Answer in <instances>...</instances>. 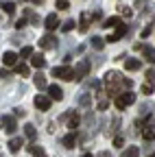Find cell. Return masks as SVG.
Returning <instances> with one entry per match:
<instances>
[{
  "label": "cell",
  "mask_w": 155,
  "mask_h": 157,
  "mask_svg": "<svg viewBox=\"0 0 155 157\" xmlns=\"http://www.w3.org/2000/svg\"><path fill=\"white\" fill-rule=\"evenodd\" d=\"M105 83H107V94L116 96L120 92V87H125V78L120 76V72H107L105 74Z\"/></svg>",
  "instance_id": "1"
},
{
  "label": "cell",
  "mask_w": 155,
  "mask_h": 157,
  "mask_svg": "<svg viewBox=\"0 0 155 157\" xmlns=\"http://www.w3.org/2000/svg\"><path fill=\"white\" fill-rule=\"evenodd\" d=\"M135 103V94L133 92H122V94H118L116 96V109H127L129 105H133Z\"/></svg>",
  "instance_id": "2"
},
{
  "label": "cell",
  "mask_w": 155,
  "mask_h": 157,
  "mask_svg": "<svg viewBox=\"0 0 155 157\" xmlns=\"http://www.w3.org/2000/svg\"><path fill=\"white\" fill-rule=\"evenodd\" d=\"M52 76L55 78H64V81H74V70L70 66H55Z\"/></svg>",
  "instance_id": "3"
},
{
  "label": "cell",
  "mask_w": 155,
  "mask_h": 157,
  "mask_svg": "<svg viewBox=\"0 0 155 157\" xmlns=\"http://www.w3.org/2000/svg\"><path fill=\"white\" fill-rule=\"evenodd\" d=\"M50 101H52L50 96H44V94H37L33 103H35V107L40 109V111H48V109H50Z\"/></svg>",
  "instance_id": "4"
},
{
  "label": "cell",
  "mask_w": 155,
  "mask_h": 157,
  "mask_svg": "<svg viewBox=\"0 0 155 157\" xmlns=\"http://www.w3.org/2000/svg\"><path fill=\"white\" fill-rule=\"evenodd\" d=\"M61 120H66L70 129H76V127H79V122H81V118H79V113H74V111H66V113L61 116Z\"/></svg>",
  "instance_id": "5"
},
{
  "label": "cell",
  "mask_w": 155,
  "mask_h": 157,
  "mask_svg": "<svg viewBox=\"0 0 155 157\" xmlns=\"http://www.w3.org/2000/svg\"><path fill=\"white\" fill-rule=\"evenodd\" d=\"M2 129H5V133H15V129H17V124H15V118L13 116H2Z\"/></svg>",
  "instance_id": "6"
},
{
  "label": "cell",
  "mask_w": 155,
  "mask_h": 157,
  "mask_svg": "<svg viewBox=\"0 0 155 157\" xmlns=\"http://www.w3.org/2000/svg\"><path fill=\"white\" fill-rule=\"evenodd\" d=\"M87 72H90V63H87V61H81L79 68L74 70V81H81V78H83Z\"/></svg>",
  "instance_id": "7"
},
{
  "label": "cell",
  "mask_w": 155,
  "mask_h": 157,
  "mask_svg": "<svg viewBox=\"0 0 155 157\" xmlns=\"http://www.w3.org/2000/svg\"><path fill=\"white\" fill-rule=\"evenodd\" d=\"M140 68H142V61H140V59H135V57H131V59L125 61V70H129V72H138Z\"/></svg>",
  "instance_id": "8"
},
{
  "label": "cell",
  "mask_w": 155,
  "mask_h": 157,
  "mask_svg": "<svg viewBox=\"0 0 155 157\" xmlns=\"http://www.w3.org/2000/svg\"><path fill=\"white\" fill-rule=\"evenodd\" d=\"M44 26H46L48 31H55L57 26H59V17H57V13L46 15V20H44Z\"/></svg>",
  "instance_id": "9"
},
{
  "label": "cell",
  "mask_w": 155,
  "mask_h": 157,
  "mask_svg": "<svg viewBox=\"0 0 155 157\" xmlns=\"http://www.w3.org/2000/svg\"><path fill=\"white\" fill-rule=\"evenodd\" d=\"M48 96L52 98V101H61V98H64V90L59 85H48Z\"/></svg>",
  "instance_id": "10"
},
{
  "label": "cell",
  "mask_w": 155,
  "mask_h": 157,
  "mask_svg": "<svg viewBox=\"0 0 155 157\" xmlns=\"http://www.w3.org/2000/svg\"><path fill=\"white\" fill-rule=\"evenodd\" d=\"M33 83H35V87H37V90H48V83H46V76H44L42 72H37V74L33 76Z\"/></svg>",
  "instance_id": "11"
},
{
  "label": "cell",
  "mask_w": 155,
  "mask_h": 157,
  "mask_svg": "<svg viewBox=\"0 0 155 157\" xmlns=\"http://www.w3.org/2000/svg\"><path fill=\"white\" fill-rule=\"evenodd\" d=\"M7 148H9L11 153H17V151L22 148V140H20V137H11L9 144H7Z\"/></svg>",
  "instance_id": "12"
},
{
  "label": "cell",
  "mask_w": 155,
  "mask_h": 157,
  "mask_svg": "<svg viewBox=\"0 0 155 157\" xmlns=\"http://www.w3.org/2000/svg\"><path fill=\"white\" fill-rule=\"evenodd\" d=\"M125 33H127V26H118V29H116V31L107 37V42H109V44H111V42H116V39H120Z\"/></svg>",
  "instance_id": "13"
},
{
  "label": "cell",
  "mask_w": 155,
  "mask_h": 157,
  "mask_svg": "<svg viewBox=\"0 0 155 157\" xmlns=\"http://www.w3.org/2000/svg\"><path fill=\"white\" fill-rule=\"evenodd\" d=\"M55 44H57V39H55L52 35H44V37L40 39V46H42V48H52Z\"/></svg>",
  "instance_id": "14"
},
{
  "label": "cell",
  "mask_w": 155,
  "mask_h": 157,
  "mask_svg": "<svg viewBox=\"0 0 155 157\" xmlns=\"http://www.w3.org/2000/svg\"><path fill=\"white\" fill-rule=\"evenodd\" d=\"M15 61H17V55H15V52L9 50V52L2 55V63H5V66H15Z\"/></svg>",
  "instance_id": "15"
},
{
  "label": "cell",
  "mask_w": 155,
  "mask_h": 157,
  "mask_svg": "<svg viewBox=\"0 0 155 157\" xmlns=\"http://www.w3.org/2000/svg\"><path fill=\"white\" fill-rule=\"evenodd\" d=\"M118 26H122V20L120 17L114 15V17H107L105 20V29H118Z\"/></svg>",
  "instance_id": "16"
},
{
  "label": "cell",
  "mask_w": 155,
  "mask_h": 157,
  "mask_svg": "<svg viewBox=\"0 0 155 157\" xmlns=\"http://www.w3.org/2000/svg\"><path fill=\"white\" fill-rule=\"evenodd\" d=\"M61 142H64V146H66V148H74V144H76V133H74V131H72V133H68Z\"/></svg>",
  "instance_id": "17"
},
{
  "label": "cell",
  "mask_w": 155,
  "mask_h": 157,
  "mask_svg": "<svg viewBox=\"0 0 155 157\" xmlns=\"http://www.w3.org/2000/svg\"><path fill=\"white\" fill-rule=\"evenodd\" d=\"M90 44H92V48H94V50H103V48H105V39H103V37H99V35H94Z\"/></svg>",
  "instance_id": "18"
},
{
  "label": "cell",
  "mask_w": 155,
  "mask_h": 157,
  "mask_svg": "<svg viewBox=\"0 0 155 157\" xmlns=\"http://www.w3.org/2000/svg\"><path fill=\"white\" fill-rule=\"evenodd\" d=\"M31 63H33L35 68H44V66H46V59H44V55H33V57H31Z\"/></svg>",
  "instance_id": "19"
},
{
  "label": "cell",
  "mask_w": 155,
  "mask_h": 157,
  "mask_svg": "<svg viewBox=\"0 0 155 157\" xmlns=\"http://www.w3.org/2000/svg\"><path fill=\"white\" fill-rule=\"evenodd\" d=\"M142 137H144V140H155V127H153V124L144 127V129H142Z\"/></svg>",
  "instance_id": "20"
},
{
  "label": "cell",
  "mask_w": 155,
  "mask_h": 157,
  "mask_svg": "<svg viewBox=\"0 0 155 157\" xmlns=\"http://www.w3.org/2000/svg\"><path fill=\"white\" fill-rule=\"evenodd\" d=\"M120 157H140V148H138V146H129V148L122 151Z\"/></svg>",
  "instance_id": "21"
},
{
  "label": "cell",
  "mask_w": 155,
  "mask_h": 157,
  "mask_svg": "<svg viewBox=\"0 0 155 157\" xmlns=\"http://www.w3.org/2000/svg\"><path fill=\"white\" fill-rule=\"evenodd\" d=\"M144 61H151V63H155V48H151V46H144Z\"/></svg>",
  "instance_id": "22"
},
{
  "label": "cell",
  "mask_w": 155,
  "mask_h": 157,
  "mask_svg": "<svg viewBox=\"0 0 155 157\" xmlns=\"http://www.w3.org/2000/svg\"><path fill=\"white\" fill-rule=\"evenodd\" d=\"M24 135H26L29 140L33 142L35 137H37V131H35V127H33V124H26V127H24Z\"/></svg>",
  "instance_id": "23"
},
{
  "label": "cell",
  "mask_w": 155,
  "mask_h": 157,
  "mask_svg": "<svg viewBox=\"0 0 155 157\" xmlns=\"http://www.w3.org/2000/svg\"><path fill=\"white\" fill-rule=\"evenodd\" d=\"M87 22H90V15H87V13H83V15H81V26H79V31H81V33H85V31H87Z\"/></svg>",
  "instance_id": "24"
},
{
  "label": "cell",
  "mask_w": 155,
  "mask_h": 157,
  "mask_svg": "<svg viewBox=\"0 0 155 157\" xmlns=\"http://www.w3.org/2000/svg\"><path fill=\"white\" fill-rule=\"evenodd\" d=\"M31 153H33V157H46L42 146H31Z\"/></svg>",
  "instance_id": "25"
},
{
  "label": "cell",
  "mask_w": 155,
  "mask_h": 157,
  "mask_svg": "<svg viewBox=\"0 0 155 157\" xmlns=\"http://www.w3.org/2000/svg\"><path fill=\"white\" fill-rule=\"evenodd\" d=\"M2 11H5L7 15H11V13L15 11V5H13V2H2Z\"/></svg>",
  "instance_id": "26"
},
{
  "label": "cell",
  "mask_w": 155,
  "mask_h": 157,
  "mask_svg": "<svg viewBox=\"0 0 155 157\" xmlns=\"http://www.w3.org/2000/svg\"><path fill=\"white\" fill-rule=\"evenodd\" d=\"M15 72L22 74V76H26V74H29V68H26L24 63H20V66H15Z\"/></svg>",
  "instance_id": "27"
},
{
  "label": "cell",
  "mask_w": 155,
  "mask_h": 157,
  "mask_svg": "<svg viewBox=\"0 0 155 157\" xmlns=\"http://www.w3.org/2000/svg\"><path fill=\"white\" fill-rule=\"evenodd\" d=\"M74 26H76V24H74V20H68V22H64V26H61V31H66V33H68V31H72Z\"/></svg>",
  "instance_id": "28"
},
{
  "label": "cell",
  "mask_w": 155,
  "mask_h": 157,
  "mask_svg": "<svg viewBox=\"0 0 155 157\" xmlns=\"http://www.w3.org/2000/svg\"><path fill=\"white\" fill-rule=\"evenodd\" d=\"M29 57H33V48L31 46H24L22 48V59H29Z\"/></svg>",
  "instance_id": "29"
},
{
  "label": "cell",
  "mask_w": 155,
  "mask_h": 157,
  "mask_svg": "<svg viewBox=\"0 0 155 157\" xmlns=\"http://www.w3.org/2000/svg\"><path fill=\"white\" fill-rule=\"evenodd\" d=\"M153 92V85L151 83H142V94H151Z\"/></svg>",
  "instance_id": "30"
},
{
  "label": "cell",
  "mask_w": 155,
  "mask_h": 157,
  "mask_svg": "<svg viewBox=\"0 0 155 157\" xmlns=\"http://www.w3.org/2000/svg\"><path fill=\"white\" fill-rule=\"evenodd\" d=\"M79 103L85 107V105H90V98H87V94H81V98H79Z\"/></svg>",
  "instance_id": "31"
},
{
  "label": "cell",
  "mask_w": 155,
  "mask_h": 157,
  "mask_svg": "<svg viewBox=\"0 0 155 157\" xmlns=\"http://www.w3.org/2000/svg\"><path fill=\"white\" fill-rule=\"evenodd\" d=\"M118 9H120V13H122V15H127V17L131 15V7H118Z\"/></svg>",
  "instance_id": "32"
},
{
  "label": "cell",
  "mask_w": 155,
  "mask_h": 157,
  "mask_svg": "<svg viewBox=\"0 0 155 157\" xmlns=\"http://www.w3.org/2000/svg\"><path fill=\"white\" fill-rule=\"evenodd\" d=\"M57 7H59V9H68V0H57Z\"/></svg>",
  "instance_id": "33"
},
{
  "label": "cell",
  "mask_w": 155,
  "mask_h": 157,
  "mask_svg": "<svg viewBox=\"0 0 155 157\" xmlns=\"http://www.w3.org/2000/svg\"><path fill=\"white\" fill-rule=\"evenodd\" d=\"M107 105H109L107 101H99V105H96V107H99L101 111H105V109H107Z\"/></svg>",
  "instance_id": "34"
},
{
  "label": "cell",
  "mask_w": 155,
  "mask_h": 157,
  "mask_svg": "<svg viewBox=\"0 0 155 157\" xmlns=\"http://www.w3.org/2000/svg\"><path fill=\"white\" fill-rule=\"evenodd\" d=\"M22 26H26V20L22 17V20H17V22H15V29H22Z\"/></svg>",
  "instance_id": "35"
},
{
  "label": "cell",
  "mask_w": 155,
  "mask_h": 157,
  "mask_svg": "<svg viewBox=\"0 0 155 157\" xmlns=\"http://www.w3.org/2000/svg\"><path fill=\"white\" fill-rule=\"evenodd\" d=\"M13 113H15L17 118H24V113H26V111H24V109H13Z\"/></svg>",
  "instance_id": "36"
},
{
  "label": "cell",
  "mask_w": 155,
  "mask_h": 157,
  "mask_svg": "<svg viewBox=\"0 0 155 157\" xmlns=\"http://www.w3.org/2000/svg\"><path fill=\"white\" fill-rule=\"evenodd\" d=\"M146 76H149V81H155V70H149Z\"/></svg>",
  "instance_id": "37"
},
{
  "label": "cell",
  "mask_w": 155,
  "mask_h": 157,
  "mask_svg": "<svg viewBox=\"0 0 155 157\" xmlns=\"http://www.w3.org/2000/svg\"><path fill=\"white\" fill-rule=\"evenodd\" d=\"M99 157H111V155H109V153H107V151H105V153H101V155H99Z\"/></svg>",
  "instance_id": "38"
},
{
  "label": "cell",
  "mask_w": 155,
  "mask_h": 157,
  "mask_svg": "<svg viewBox=\"0 0 155 157\" xmlns=\"http://www.w3.org/2000/svg\"><path fill=\"white\" fill-rule=\"evenodd\" d=\"M33 2H35V5H44V0H33Z\"/></svg>",
  "instance_id": "39"
},
{
  "label": "cell",
  "mask_w": 155,
  "mask_h": 157,
  "mask_svg": "<svg viewBox=\"0 0 155 157\" xmlns=\"http://www.w3.org/2000/svg\"><path fill=\"white\" fill-rule=\"evenodd\" d=\"M81 157H92V155H90V153H85V155H81Z\"/></svg>",
  "instance_id": "40"
},
{
  "label": "cell",
  "mask_w": 155,
  "mask_h": 157,
  "mask_svg": "<svg viewBox=\"0 0 155 157\" xmlns=\"http://www.w3.org/2000/svg\"><path fill=\"white\" fill-rule=\"evenodd\" d=\"M149 157H155V153H153V155H149Z\"/></svg>",
  "instance_id": "41"
},
{
  "label": "cell",
  "mask_w": 155,
  "mask_h": 157,
  "mask_svg": "<svg viewBox=\"0 0 155 157\" xmlns=\"http://www.w3.org/2000/svg\"><path fill=\"white\" fill-rule=\"evenodd\" d=\"M22 2H26V0H22Z\"/></svg>",
  "instance_id": "42"
}]
</instances>
